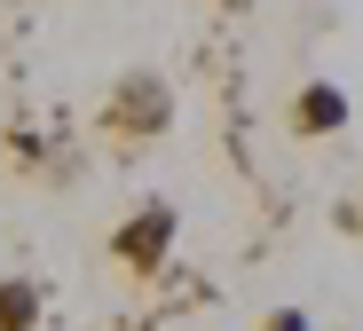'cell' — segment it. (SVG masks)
Here are the masks:
<instances>
[{"label":"cell","instance_id":"6da1fadb","mask_svg":"<svg viewBox=\"0 0 363 331\" xmlns=\"http://www.w3.org/2000/svg\"><path fill=\"white\" fill-rule=\"evenodd\" d=\"M103 126L118 142H150V135H166L174 126V87L158 79V72H127L111 87V103H103Z\"/></svg>","mask_w":363,"mask_h":331},{"label":"cell","instance_id":"7a4b0ae2","mask_svg":"<svg viewBox=\"0 0 363 331\" xmlns=\"http://www.w3.org/2000/svg\"><path fill=\"white\" fill-rule=\"evenodd\" d=\"M174 206H158V197H150V206H135L127 221H118L111 229V260H118V269H127V276H158L166 269V252H174Z\"/></svg>","mask_w":363,"mask_h":331},{"label":"cell","instance_id":"3957f363","mask_svg":"<svg viewBox=\"0 0 363 331\" xmlns=\"http://www.w3.org/2000/svg\"><path fill=\"white\" fill-rule=\"evenodd\" d=\"M284 126H292L300 142H324V135H340V126H347V95H340L332 79H308V87L292 95V111H284Z\"/></svg>","mask_w":363,"mask_h":331},{"label":"cell","instance_id":"277c9868","mask_svg":"<svg viewBox=\"0 0 363 331\" xmlns=\"http://www.w3.org/2000/svg\"><path fill=\"white\" fill-rule=\"evenodd\" d=\"M0 331H40V284L0 276Z\"/></svg>","mask_w":363,"mask_h":331},{"label":"cell","instance_id":"5b68a950","mask_svg":"<svg viewBox=\"0 0 363 331\" xmlns=\"http://www.w3.org/2000/svg\"><path fill=\"white\" fill-rule=\"evenodd\" d=\"M261 331H308V315H300V308H269Z\"/></svg>","mask_w":363,"mask_h":331},{"label":"cell","instance_id":"8992f818","mask_svg":"<svg viewBox=\"0 0 363 331\" xmlns=\"http://www.w3.org/2000/svg\"><path fill=\"white\" fill-rule=\"evenodd\" d=\"M347 221H363V213H347Z\"/></svg>","mask_w":363,"mask_h":331}]
</instances>
